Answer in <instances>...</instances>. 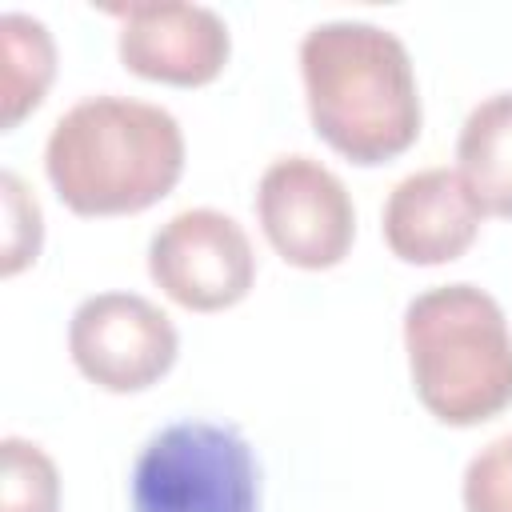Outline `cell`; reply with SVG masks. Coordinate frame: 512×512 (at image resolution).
<instances>
[{
	"label": "cell",
	"mask_w": 512,
	"mask_h": 512,
	"mask_svg": "<svg viewBox=\"0 0 512 512\" xmlns=\"http://www.w3.org/2000/svg\"><path fill=\"white\" fill-rule=\"evenodd\" d=\"M304 104L316 136L352 164L408 152L424 124L408 44L372 20H324L300 40Z\"/></svg>",
	"instance_id": "cell-1"
},
{
	"label": "cell",
	"mask_w": 512,
	"mask_h": 512,
	"mask_svg": "<svg viewBox=\"0 0 512 512\" xmlns=\"http://www.w3.org/2000/svg\"><path fill=\"white\" fill-rule=\"evenodd\" d=\"M180 120L136 96H84L48 132L44 172L76 216H136L184 176Z\"/></svg>",
	"instance_id": "cell-2"
},
{
	"label": "cell",
	"mask_w": 512,
	"mask_h": 512,
	"mask_svg": "<svg viewBox=\"0 0 512 512\" xmlns=\"http://www.w3.org/2000/svg\"><path fill=\"white\" fill-rule=\"evenodd\" d=\"M404 356L416 400L448 428H476L512 408V324L480 284L456 280L412 296Z\"/></svg>",
	"instance_id": "cell-3"
},
{
	"label": "cell",
	"mask_w": 512,
	"mask_h": 512,
	"mask_svg": "<svg viewBox=\"0 0 512 512\" xmlns=\"http://www.w3.org/2000/svg\"><path fill=\"white\" fill-rule=\"evenodd\" d=\"M260 464L232 424L176 420L132 464V512H256Z\"/></svg>",
	"instance_id": "cell-4"
},
{
	"label": "cell",
	"mask_w": 512,
	"mask_h": 512,
	"mask_svg": "<svg viewBox=\"0 0 512 512\" xmlns=\"http://www.w3.org/2000/svg\"><path fill=\"white\" fill-rule=\"evenodd\" d=\"M256 220L268 248L300 268H336L356 240V208L344 180L316 156H276L256 180Z\"/></svg>",
	"instance_id": "cell-5"
},
{
	"label": "cell",
	"mask_w": 512,
	"mask_h": 512,
	"mask_svg": "<svg viewBox=\"0 0 512 512\" xmlns=\"http://www.w3.org/2000/svg\"><path fill=\"white\" fill-rule=\"evenodd\" d=\"M180 352L172 316L140 292H96L68 320V356L76 372L116 396L144 392L168 376Z\"/></svg>",
	"instance_id": "cell-6"
},
{
	"label": "cell",
	"mask_w": 512,
	"mask_h": 512,
	"mask_svg": "<svg viewBox=\"0 0 512 512\" xmlns=\"http://www.w3.org/2000/svg\"><path fill=\"white\" fill-rule=\"evenodd\" d=\"M152 284L188 312H224L256 284V252L244 224L220 208H184L148 240Z\"/></svg>",
	"instance_id": "cell-7"
},
{
	"label": "cell",
	"mask_w": 512,
	"mask_h": 512,
	"mask_svg": "<svg viewBox=\"0 0 512 512\" xmlns=\"http://www.w3.org/2000/svg\"><path fill=\"white\" fill-rule=\"evenodd\" d=\"M104 12L120 20L116 52L120 64L140 80L200 88L212 84L232 56L228 24L208 4L132 0V4H104Z\"/></svg>",
	"instance_id": "cell-8"
},
{
	"label": "cell",
	"mask_w": 512,
	"mask_h": 512,
	"mask_svg": "<svg viewBox=\"0 0 512 512\" xmlns=\"http://www.w3.org/2000/svg\"><path fill=\"white\" fill-rule=\"evenodd\" d=\"M484 224V208L468 192L456 168H420L392 184L380 232L396 260L436 268L460 260Z\"/></svg>",
	"instance_id": "cell-9"
},
{
	"label": "cell",
	"mask_w": 512,
	"mask_h": 512,
	"mask_svg": "<svg viewBox=\"0 0 512 512\" xmlns=\"http://www.w3.org/2000/svg\"><path fill=\"white\" fill-rule=\"evenodd\" d=\"M456 172L484 216H512V92H492L464 116Z\"/></svg>",
	"instance_id": "cell-10"
},
{
	"label": "cell",
	"mask_w": 512,
	"mask_h": 512,
	"mask_svg": "<svg viewBox=\"0 0 512 512\" xmlns=\"http://www.w3.org/2000/svg\"><path fill=\"white\" fill-rule=\"evenodd\" d=\"M0 128L12 132L32 116L56 80V40L44 20L28 12L0 16Z\"/></svg>",
	"instance_id": "cell-11"
},
{
	"label": "cell",
	"mask_w": 512,
	"mask_h": 512,
	"mask_svg": "<svg viewBox=\"0 0 512 512\" xmlns=\"http://www.w3.org/2000/svg\"><path fill=\"white\" fill-rule=\"evenodd\" d=\"M0 512H60V468L36 440H0Z\"/></svg>",
	"instance_id": "cell-12"
},
{
	"label": "cell",
	"mask_w": 512,
	"mask_h": 512,
	"mask_svg": "<svg viewBox=\"0 0 512 512\" xmlns=\"http://www.w3.org/2000/svg\"><path fill=\"white\" fill-rule=\"evenodd\" d=\"M0 204H4V248H0V276H20L36 264L44 244V212L20 172H0Z\"/></svg>",
	"instance_id": "cell-13"
},
{
	"label": "cell",
	"mask_w": 512,
	"mask_h": 512,
	"mask_svg": "<svg viewBox=\"0 0 512 512\" xmlns=\"http://www.w3.org/2000/svg\"><path fill=\"white\" fill-rule=\"evenodd\" d=\"M464 512H512V432L484 444L460 480Z\"/></svg>",
	"instance_id": "cell-14"
}]
</instances>
